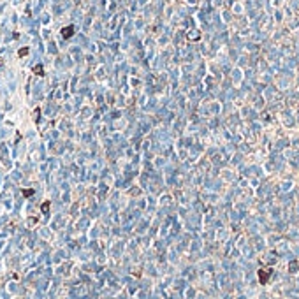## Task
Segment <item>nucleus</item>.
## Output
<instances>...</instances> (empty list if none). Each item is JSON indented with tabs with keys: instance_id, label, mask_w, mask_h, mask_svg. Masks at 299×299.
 <instances>
[{
	"instance_id": "f03ea898",
	"label": "nucleus",
	"mask_w": 299,
	"mask_h": 299,
	"mask_svg": "<svg viewBox=\"0 0 299 299\" xmlns=\"http://www.w3.org/2000/svg\"><path fill=\"white\" fill-rule=\"evenodd\" d=\"M74 35V25H67L62 28V37L64 39H71Z\"/></svg>"
},
{
	"instance_id": "0eeeda50",
	"label": "nucleus",
	"mask_w": 299,
	"mask_h": 299,
	"mask_svg": "<svg viewBox=\"0 0 299 299\" xmlns=\"http://www.w3.org/2000/svg\"><path fill=\"white\" fill-rule=\"evenodd\" d=\"M23 196H25V197L33 196V188H25V190H23Z\"/></svg>"
},
{
	"instance_id": "423d86ee",
	"label": "nucleus",
	"mask_w": 299,
	"mask_h": 299,
	"mask_svg": "<svg viewBox=\"0 0 299 299\" xmlns=\"http://www.w3.org/2000/svg\"><path fill=\"white\" fill-rule=\"evenodd\" d=\"M28 51H30L28 48H21L20 51H18V56H27V55H28Z\"/></svg>"
},
{
	"instance_id": "7ed1b4c3",
	"label": "nucleus",
	"mask_w": 299,
	"mask_h": 299,
	"mask_svg": "<svg viewBox=\"0 0 299 299\" xmlns=\"http://www.w3.org/2000/svg\"><path fill=\"white\" fill-rule=\"evenodd\" d=\"M297 269H299V262L297 261H290L288 262V273H297Z\"/></svg>"
},
{
	"instance_id": "f257e3e1",
	"label": "nucleus",
	"mask_w": 299,
	"mask_h": 299,
	"mask_svg": "<svg viewBox=\"0 0 299 299\" xmlns=\"http://www.w3.org/2000/svg\"><path fill=\"white\" fill-rule=\"evenodd\" d=\"M271 275H273V267H261V269L257 271V276H259V283H261V285H266V283L269 282Z\"/></svg>"
},
{
	"instance_id": "6e6552de",
	"label": "nucleus",
	"mask_w": 299,
	"mask_h": 299,
	"mask_svg": "<svg viewBox=\"0 0 299 299\" xmlns=\"http://www.w3.org/2000/svg\"><path fill=\"white\" fill-rule=\"evenodd\" d=\"M39 114H41V111L35 109V111H33V120H35V121H39Z\"/></svg>"
},
{
	"instance_id": "20e7f679",
	"label": "nucleus",
	"mask_w": 299,
	"mask_h": 299,
	"mask_svg": "<svg viewBox=\"0 0 299 299\" xmlns=\"http://www.w3.org/2000/svg\"><path fill=\"white\" fill-rule=\"evenodd\" d=\"M49 208H51V201H44L42 204H41V211H42L44 215H48V213H49Z\"/></svg>"
},
{
	"instance_id": "39448f33",
	"label": "nucleus",
	"mask_w": 299,
	"mask_h": 299,
	"mask_svg": "<svg viewBox=\"0 0 299 299\" xmlns=\"http://www.w3.org/2000/svg\"><path fill=\"white\" fill-rule=\"evenodd\" d=\"M33 72H35L37 76H41V77H42V76H44V67L41 65V64H39V65H35V67H33Z\"/></svg>"
}]
</instances>
